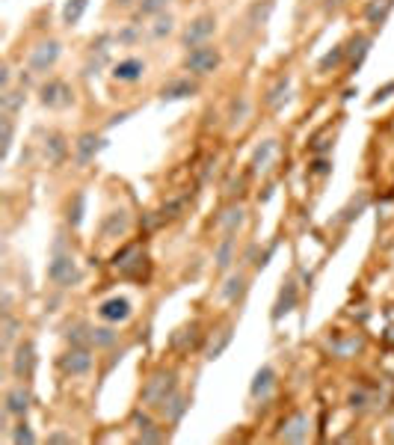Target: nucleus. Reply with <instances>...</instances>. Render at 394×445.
<instances>
[{
	"instance_id": "23",
	"label": "nucleus",
	"mask_w": 394,
	"mask_h": 445,
	"mask_svg": "<svg viewBox=\"0 0 394 445\" xmlns=\"http://www.w3.org/2000/svg\"><path fill=\"white\" fill-rule=\"evenodd\" d=\"M246 291H249V279H246L243 270H238V273H231L229 279H225V285H222V300L238 303V300H243Z\"/></svg>"
},
{
	"instance_id": "44",
	"label": "nucleus",
	"mask_w": 394,
	"mask_h": 445,
	"mask_svg": "<svg viewBox=\"0 0 394 445\" xmlns=\"http://www.w3.org/2000/svg\"><path fill=\"white\" fill-rule=\"evenodd\" d=\"M246 110H249L246 98H234L231 113H229V125H231V128H240V125H243V119H246Z\"/></svg>"
},
{
	"instance_id": "30",
	"label": "nucleus",
	"mask_w": 394,
	"mask_h": 445,
	"mask_svg": "<svg viewBox=\"0 0 394 445\" xmlns=\"http://www.w3.org/2000/svg\"><path fill=\"white\" fill-rule=\"evenodd\" d=\"M18 330H21V324H18V318L12 312H3V339H0V348H3V353H12L15 348V339H18Z\"/></svg>"
},
{
	"instance_id": "2",
	"label": "nucleus",
	"mask_w": 394,
	"mask_h": 445,
	"mask_svg": "<svg viewBox=\"0 0 394 445\" xmlns=\"http://www.w3.org/2000/svg\"><path fill=\"white\" fill-rule=\"evenodd\" d=\"M172 392H178V377H175V371H166V368H157L149 380H145L143 386V395L140 401L145 404V407L152 410H160L166 398H169Z\"/></svg>"
},
{
	"instance_id": "21",
	"label": "nucleus",
	"mask_w": 394,
	"mask_h": 445,
	"mask_svg": "<svg viewBox=\"0 0 394 445\" xmlns=\"http://www.w3.org/2000/svg\"><path fill=\"white\" fill-rule=\"evenodd\" d=\"M231 339H234V326L229 324V326H222L220 333L214 335V339L208 342V348H205V359L208 362H214V359H220V356L229 350V344H231Z\"/></svg>"
},
{
	"instance_id": "36",
	"label": "nucleus",
	"mask_w": 394,
	"mask_h": 445,
	"mask_svg": "<svg viewBox=\"0 0 394 445\" xmlns=\"http://www.w3.org/2000/svg\"><path fill=\"white\" fill-rule=\"evenodd\" d=\"M175 33V18L169 12H160L154 15V24H152V39H166Z\"/></svg>"
},
{
	"instance_id": "4",
	"label": "nucleus",
	"mask_w": 394,
	"mask_h": 445,
	"mask_svg": "<svg viewBox=\"0 0 394 445\" xmlns=\"http://www.w3.org/2000/svg\"><path fill=\"white\" fill-rule=\"evenodd\" d=\"M39 365V353H36V344L30 339L18 342L12 348V356H9V371H12L15 380H30L33 371Z\"/></svg>"
},
{
	"instance_id": "13",
	"label": "nucleus",
	"mask_w": 394,
	"mask_h": 445,
	"mask_svg": "<svg viewBox=\"0 0 394 445\" xmlns=\"http://www.w3.org/2000/svg\"><path fill=\"white\" fill-rule=\"evenodd\" d=\"M107 146V140L101 134H95V131H86V134H81L74 140V161L81 164V166H86L90 161H95V155L101 152V148Z\"/></svg>"
},
{
	"instance_id": "33",
	"label": "nucleus",
	"mask_w": 394,
	"mask_h": 445,
	"mask_svg": "<svg viewBox=\"0 0 394 445\" xmlns=\"http://www.w3.org/2000/svg\"><path fill=\"white\" fill-rule=\"evenodd\" d=\"M86 6H90V0H65V6H63V24L65 27H74L83 18Z\"/></svg>"
},
{
	"instance_id": "45",
	"label": "nucleus",
	"mask_w": 394,
	"mask_h": 445,
	"mask_svg": "<svg viewBox=\"0 0 394 445\" xmlns=\"http://www.w3.org/2000/svg\"><path fill=\"white\" fill-rule=\"evenodd\" d=\"M309 172H311V175H318V178L329 175V172H332V161H329V157H323V155H318V157H314V161H311Z\"/></svg>"
},
{
	"instance_id": "40",
	"label": "nucleus",
	"mask_w": 394,
	"mask_h": 445,
	"mask_svg": "<svg viewBox=\"0 0 394 445\" xmlns=\"http://www.w3.org/2000/svg\"><path fill=\"white\" fill-rule=\"evenodd\" d=\"M172 0H143L140 6H136V15L140 18H154V15H160L166 12V6H169Z\"/></svg>"
},
{
	"instance_id": "43",
	"label": "nucleus",
	"mask_w": 394,
	"mask_h": 445,
	"mask_svg": "<svg viewBox=\"0 0 394 445\" xmlns=\"http://www.w3.org/2000/svg\"><path fill=\"white\" fill-rule=\"evenodd\" d=\"M166 439H169V431L157 428V424H149V428L140 431V437H136V442H166Z\"/></svg>"
},
{
	"instance_id": "42",
	"label": "nucleus",
	"mask_w": 394,
	"mask_h": 445,
	"mask_svg": "<svg viewBox=\"0 0 394 445\" xmlns=\"http://www.w3.org/2000/svg\"><path fill=\"white\" fill-rule=\"evenodd\" d=\"M83 208H86L83 193H74V202H68V223H72V229L83 223Z\"/></svg>"
},
{
	"instance_id": "11",
	"label": "nucleus",
	"mask_w": 394,
	"mask_h": 445,
	"mask_svg": "<svg viewBox=\"0 0 394 445\" xmlns=\"http://www.w3.org/2000/svg\"><path fill=\"white\" fill-rule=\"evenodd\" d=\"M311 433V419L305 413H291L288 419L282 422V431H279V439L282 442H305Z\"/></svg>"
},
{
	"instance_id": "17",
	"label": "nucleus",
	"mask_w": 394,
	"mask_h": 445,
	"mask_svg": "<svg viewBox=\"0 0 394 445\" xmlns=\"http://www.w3.org/2000/svg\"><path fill=\"white\" fill-rule=\"evenodd\" d=\"M196 92H199V83L187 75V77H175V81L166 83L160 89V98L163 101H181V98H193Z\"/></svg>"
},
{
	"instance_id": "34",
	"label": "nucleus",
	"mask_w": 394,
	"mask_h": 445,
	"mask_svg": "<svg viewBox=\"0 0 394 445\" xmlns=\"http://www.w3.org/2000/svg\"><path fill=\"white\" fill-rule=\"evenodd\" d=\"M344 59H347V45H335L329 54H323L320 57V63H318V72H332V68H338Z\"/></svg>"
},
{
	"instance_id": "14",
	"label": "nucleus",
	"mask_w": 394,
	"mask_h": 445,
	"mask_svg": "<svg viewBox=\"0 0 394 445\" xmlns=\"http://www.w3.org/2000/svg\"><path fill=\"white\" fill-rule=\"evenodd\" d=\"M110 75L116 83H136V81H143V75H145V63L140 57H125L113 66Z\"/></svg>"
},
{
	"instance_id": "16",
	"label": "nucleus",
	"mask_w": 394,
	"mask_h": 445,
	"mask_svg": "<svg viewBox=\"0 0 394 445\" xmlns=\"http://www.w3.org/2000/svg\"><path fill=\"white\" fill-rule=\"evenodd\" d=\"M276 380H279V374H276L273 365H261V368L255 371L252 383H249V398H252V401H264V398H267V395L273 392Z\"/></svg>"
},
{
	"instance_id": "9",
	"label": "nucleus",
	"mask_w": 394,
	"mask_h": 445,
	"mask_svg": "<svg viewBox=\"0 0 394 445\" xmlns=\"http://www.w3.org/2000/svg\"><path fill=\"white\" fill-rule=\"evenodd\" d=\"M30 407H33V392H30V386H27V380L9 386L6 398H3V413L15 415V419H27Z\"/></svg>"
},
{
	"instance_id": "28",
	"label": "nucleus",
	"mask_w": 394,
	"mask_h": 445,
	"mask_svg": "<svg viewBox=\"0 0 394 445\" xmlns=\"http://www.w3.org/2000/svg\"><path fill=\"white\" fill-rule=\"evenodd\" d=\"M288 89H291V77H288V75H282L279 81H276V83L267 89V95H264V104H267L270 110H279L282 101L288 98Z\"/></svg>"
},
{
	"instance_id": "10",
	"label": "nucleus",
	"mask_w": 394,
	"mask_h": 445,
	"mask_svg": "<svg viewBox=\"0 0 394 445\" xmlns=\"http://www.w3.org/2000/svg\"><path fill=\"white\" fill-rule=\"evenodd\" d=\"M143 264H145V253L143 246H125L122 253H116L113 259V267L119 276H127V279H140L143 276Z\"/></svg>"
},
{
	"instance_id": "6",
	"label": "nucleus",
	"mask_w": 394,
	"mask_h": 445,
	"mask_svg": "<svg viewBox=\"0 0 394 445\" xmlns=\"http://www.w3.org/2000/svg\"><path fill=\"white\" fill-rule=\"evenodd\" d=\"M214 33H216V15L205 12L187 24V30L181 33V48L184 51H193V48H199V45H208V39Z\"/></svg>"
},
{
	"instance_id": "38",
	"label": "nucleus",
	"mask_w": 394,
	"mask_h": 445,
	"mask_svg": "<svg viewBox=\"0 0 394 445\" xmlns=\"http://www.w3.org/2000/svg\"><path fill=\"white\" fill-rule=\"evenodd\" d=\"M9 439H12L15 445H33V442H36V433H33L30 424H27V422L21 419L12 431H9Z\"/></svg>"
},
{
	"instance_id": "35",
	"label": "nucleus",
	"mask_w": 394,
	"mask_h": 445,
	"mask_svg": "<svg viewBox=\"0 0 394 445\" xmlns=\"http://www.w3.org/2000/svg\"><path fill=\"white\" fill-rule=\"evenodd\" d=\"M364 208H368V193H359V199H356V196H353V199H350V205L347 208H344V211H341V217H338V223H344V226H347V223H353V220H356V217L364 211Z\"/></svg>"
},
{
	"instance_id": "41",
	"label": "nucleus",
	"mask_w": 394,
	"mask_h": 445,
	"mask_svg": "<svg viewBox=\"0 0 394 445\" xmlns=\"http://www.w3.org/2000/svg\"><path fill=\"white\" fill-rule=\"evenodd\" d=\"M12 134H15L12 116L3 113L0 116V143H3V157H9V148H12Z\"/></svg>"
},
{
	"instance_id": "7",
	"label": "nucleus",
	"mask_w": 394,
	"mask_h": 445,
	"mask_svg": "<svg viewBox=\"0 0 394 445\" xmlns=\"http://www.w3.org/2000/svg\"><path fill=\"white\" fill-rule=\"evenodd\" d=\"M60 54H63V45L56 42V39H45V42H39L30 51V57H27V66H30L33 75H48L56 66Z\"/></svg>"
},
{
	"instance_id": "15",
	"label": "nucleus",
	"mask_w": 394,
	"mask_h": 445,
	"mask_svg": "<svg viewBox=\"0 0 394 445\" xmlns=\"http://www.w3.org/2000/svg\"><path fill=\"white\" fill-rule=\"evenodd\" d=\"M297 303H300V285L293 282V279H288V282L282 285L279 297H276V303H273V315H270V318H273V321H282L288 312H293V306H297Z\"/></svg>"
},
{
	"instance_id": "51",
	"label": "nucleus",
	"mask_w": 394,
	"mask_h": 445,
	"mask_svg": "<svg viewBox=\"0 0 394 445\" xmlns=\"http://www.w3.org/2000/svg\"><path fill=\"white\" fill-rule=\"evenodd\" d=\"M344 6H347V0H323V12H326V15H335Z\"/></svg>"
},
{
	"instance_id": "47",
	"label": "nucleus",
	"mask_w": 394,
	"mask_h": 445,
	"mask_svg": "<svg viewBox=\"0 0 394 445\" xmlns=\"http://www.w3.org/2000/svg\"><path fill=\"white\" fill-rule=\"evenodd\" d=\"M131 424H134L136 431H145L149 424H154V419H152V413H145L143 407H136V410L131 413Z\"/></svg>"
},
{
	"instance_id": "24",
	"label": "nucleus",
	"mask_w": 394,
	"mask_h": 445,
	"mask_svg": "<svg viewBox=\"0 0 394 445\" xmlns=\"http://www.w3.org/2000/svg\"><path fill=\"white\" fill-rule=\"evenodd\" d=\"M391 9H394V0H371V3L364 6V21L371 27H382L386 18L391 15Z\"/></svg>"
},
{
	"instance_id": "29",
	"label": "nucleus",
	"mask_w": 394,
	"mask_h": 445,
	"mask_svg": "<svg viewBox=\"0 0 394 445\" xmlns=\"http://www.w3.org/2000/svg\"><path fill=\"white\" fill-rule=\"evenodd\" d=\"M196 339H199V324L193 321V324H187V326H181L178 333H172V339H169V344H172L175 350H181V353H184V350H190V348H193V342H196Z\"/></svg>"
},
{
	"instance_id": "31",
	"label": "nucleus",
	"mask_w": 394,
	"mask_h": 445,
	"mask_svg": "<svg viewBox=\"0 0 394 445\" xmlns=\"http://www.w3.org/2000/svg\"><path fill=\"white\" fill-rule=\"evenodd\" d=\"M273 155H276V140H264L258 148H255V155H252V172H264L267 170V164L273 161Z\"/></svg>"
},
{
	"instance_id": "1",
	"label": "nucleus",
	"mask_w": 394,
	"mask_h": 445,
	"mask_svg": "<svg viewBox=\"0 0 394 445\" xmlns=\"http://www.w3.org/2000/svg\"><path fill=\"white\" fill-rule=\"evenodd\" d=\"M48 279L56 288H72V285L81 282V267H77L74 255L65 250L63 241L54 244V255H51V264H48Z\"/></svg>"
},
{
	"instance_id": "32",
	"label": "nucleus",
	"mask_w": 394,
	"mask_h": 445,
	"mask_svg": "<svg viewBox=\"0 0 394 445\" xmlns=\"http://www.w3.org/2000/svg\"><path fill=\"white\" fill-rule=\"evenodd\" d=\"M68 152V146L63 140V134H48L45 140V155H48V164H60Z\"/></svg>"
},
{
	"instance_id": "39",
	"label": "nucleus",
	"mask_w": 394,
	"mask_h": 445,
	"mask_svg": "<svg viewBox=\"0 0 394 445\" xmlns=\"http://www.w3.org/2000/svg\"><path fill=\"white\" fill-rule=\"evenodd\" d=\"M116 342H119V333L113 330V324H107V326H95V348L107 350V348H113Z\"/></svg>"
},
{
	"instance_id": "18",
	"label": "nucleus",
	"mask_w": 394,
	"mask_h": 445,
	"mask_svg": "<svg viewBox=\"0 0 394 445\" xmlns=\"http://www.w3.org/2000/svg\"><path fill=\"white\" fill-rule=\"evenodd\" d=\"M234 259H238V235H222V241L216 244L214 250V264L216 270H229V267L234 264Z\"/></svg>"
},
{
	"instance_id": "12",
	"label": "nucleus",
	"mask_w": 394,
	"mask_h": 445,
	"mask_svg": "<svg viewBox=\"0 0 394 445\" xmlns=\"http://www.w3.org/2000/svg\"><path fill=\"white\" fill-rule=\"evenodd\" d=\"M134 315V306L127 297H110V300H104L101 306H98V318H101L104 324H125L127 318Z\"/></svg>"
},
{
	"instance_id": "49",
	"label": "nucleus",
	"mask_w": 394,
	"mask_h": 445,
	"mask_svg": "<svg viewBox=\"0 0 394 445\" xmlns=\"http://www.w3.org/2000/svg\"><path fill=\"white\" fill-rule=\"evenodd\" d=\"M48 442L51 445H72L74 437L72 433H65V431H54V433H48Z\"/></svg>"
},
{
	"instance_id": "8",
	"label": "nucleus",
	"mask_w": 394,
	"mask_h": 445,
	"mask_svg": "<svg viewBox=\"0 0 394 445\" xmlns=\"http://www.w3.org/2000/svg\"><path fill=\"white\" fill-rule=\"evenodd\" d=\"M92 348H77V344H72L60 359H56V365H60V371L65 374V377H83V374H90L92 368Z\"/></svg>"
},
{
	"instance_id": "48",
	"label": "nucleus",
	"mask_w": 394,
	"mask_h": 445,
	"mask_svg": "<svg viewBox=\"0 0 394 445\" xmlns=\"http://www.w3.org/2000/svg\"><path fill=\"white\" fill-rule=\"evenodd\" d=\"M140 36H143V33H140L136 27H127V30H122V33H116V42H119V45H134Z\"/></svg>"
},
{
	"instance_id": "3",
	"label": "nucleus",
	"mask_w": 394,
	"mask_h": 445,
	"mask_svg": "<svg viewBox=\"0 0 394 445\" xmlns=\"http://www.w3.org/2000/svg\"><path fill=\"white\" fill-rule=\"evenodd\" d=\"M181 66L190 77H208L222 66V54H220V48L208 42V45H199L193 51H187Z\"/></svg>"
},
{
	"instance_id": "46",
	"label": "nucleus",
	"mask_w": 394,
	"mask_h": 445,
	"mask_svg": "<svg viewBox=\"0 0 394 445\" xmlns=\"http://www.w3.org/2000/svg\"><path fill=\"white\" fill-rule=\"evenodd\" d=\"M368 401H371L368 389H353V392L347 395V404H350L353 410H364V407H368Z\"/></svg>"
},
{
	"instance_id": "27",
	"label": "nucleus",
	"mask_w": 394,
	"mask_h": 445,
	"mask_svg": "<svg viewBox=\"0 0 394 445\" xmlns=\"http://www.w3.org/2000/svg\"><path fill=\"white\" fill-rule=\"evenodd\" d=\"M127 232V214L125 211H113V214H107V220L101 223V237H122Z\"/></svg>"
},
{
	"instance_id": "26",
	"label": "nucleus",
	"mask_w": 394,
	"mask_h": 445,
	"mask_svg": "<svg viewBox=\"0 0 394 445\" xmlns=\"http://www.w3.org/2000/svg\"><path fill=\"white\" fill-rule=\"evenodd\" d=\"M273 9H276V0H255V3L249 6V12H246V24L249 27H264L270 21Z\"/></svg>"
},
{
	"instance_id": "19",
	"label": "nucleus",
	"mask_w": 394,
	"mask_h": 445,
	"mask_svg": "<svg viewBox=\"0 0 394 445\" xmlns=\"http://www.w3.org/2000/svg\"><path fill=\"white\" fill-rule=\"evenodd\" d=\"M65 342L77 344V348H95V326L86 321H74L65 330Z\"/></svg>"
},
{
	"instance_id": "5",
	"label": "nucleus",
	"mask_w": 394,
	"mask_h": 445,
	"mask_svg": "<svg viewBox=\"0 0 394 445\" xmlns=\"http://www.w3.org/2000/svg\"><path fill=\"white\" fill-rule=\"evenodd\" d=\"M39 101L48 110H65V107L74 104V89L65 81H60V77H51V81H45L39 86Z\"/></svg>"
},
{
	"instance_id": "22",
	"label": "nucleus",
	"mask_w": 394,
	"mask_h": 445,
	"mask_svg": "<svg viewBox=\"0 0 394 445\" xmlns=\"http://www.w3.org/2000/svg\"><path fill=\"white\" fill-rule=\"evenodd\" d=\"M246 223V208L243 205H231L225 208V211L220 214V220H216V226L222 229V235H238V229Z\"/></svg>"
},
{
	"instance_id": "20",
	"label": "nucleus",
	"mask_w": 394,
	"mask_h": 445,
	"mask_svg": "<svg viewBox=\"0 0 394 445\" xmlns=\"http://www.w3.org/2000/svg\"><path fill=\"white\" fill-rule=\"evenodd\" d=\"M187 410H190V398H187V395H181V392H172L169 398H166V404L160 407L163 419L169 422V424H178V422L184 419Z\"/></svg>"
},
{
	"instance_id": "52",
	"label": "nucleus",
	"mask_w": 394,
	"mask_h": 445,
	"mask_svg": "<svg viewBox=\"0 0 394 445\" xmlns=\"http://www.w3.org/2000/svg\"><path fill=\"white\" fill-rule=\"evenodd\" d=\"M113 3L119 6V9H127V6H140L143 0H113Z\"/></svg>"
},
{
	"instance_id": "37",
	"label": "nucleus",
	"mask_w": 394,
	"mask_h": 445,
	"mask_svg": "<svg viewBox=\"0 0 394 445\" xmlns=\"http://www.w3.org/2000/svg\"><path fill=\"white\" fill-rule=\"evenodd\" d=\"M0 104H3V113L15 116V113L24 107V92H15V89H3V95H0Z\"/></svg>"
},
{
	"instance_id": "25",
	"label": "nucleus",
	"mask_w": 394,
	"mask_h": 445,
	"mask_svg": "<svg viewBox=\"0 0 394 445\" xmlns=\"http://www.w3.org/2000/svg\"><path fill=\"white\" fill-rule=\"evenodd\" d=\"M368 51H371V36H364V33L350 36V42H347V59H350L353 68L362 66V59L368 57Z\"/></svg>"
},
{
	"instance_id": "50",
	"label": "nucleus",
	"mask_w": 394,
	"mask_h": 445,
	"mask_svg": "<svg viewBox=\"0 0 394 445\" xmlns=\"http://www.w3.org/2000/svg\"><path fill=\"white\" fill-rule=\"evenodd\" d=\"M273 253H276V244H270L267 250H264V253L258 255V259H255V264H252L255 270H261V267H267V264H270V259H273Z\"/></svg>"
}]
</instances>
